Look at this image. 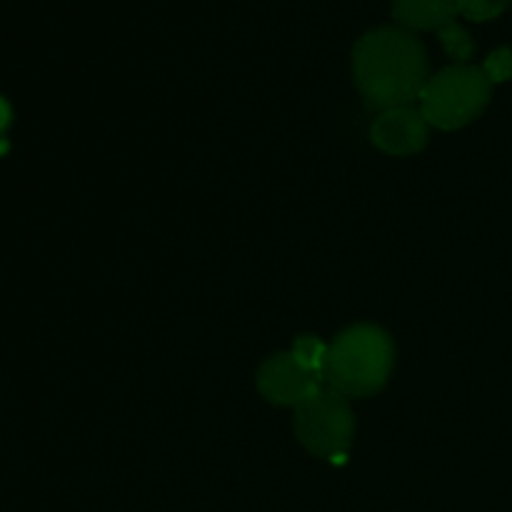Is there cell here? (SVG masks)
Listing matches in <instances>:
<instances>
[{
    "label": "cell",
    "mask_w": 512,
    "mask_h": 512,
    "mask_svg": "<svg viewBox=\"0 0 512 512\" xmlns=\"http://www.w3.org/2000/svg\"><path fill=\"white\" fill-rule=\"evenodd\" d=\"M430 78L423 43L403 28L368 30L353 48V83L378 113L418 103Z\"/></svg>",
    "instance_id": "6da1fadb"
},
{
    "label": "cell",
    "mask_w": 512,
    "mask_h": 512,
    "mask_svg": "<svg viewBox=\"0 0 512 512\" xmlns=\"http://www.w3.org/2000/svg\"><path fill=\"white\" fill-rule=\"evenodd\" d=\"M395 368L393 338L373 323H358L330 343L325 388L343 398H370L380 393Z\"/></svg>",
    "instance_id": "7a4b0ae2"
},
{
    "label": "cell",
    "mask_w": 512,
    "mask_h": 512,
    "mask_svg": "<svg viewBox=\"0 0 512 512\" xmlns=\"http://www.w3.org/2000/svg\"><path fill=\"white\" fill-rule=\"evenodd\" d=\"M493 83L483 68L455 63L430 75L418 98V110L430 128L460 130L485 113Z\"/></svg>",
    "instance_id": "3957f363"
},
{
    "label": "cell",
    "mask_w": 512,
    "mask_h": 512,
    "mask_svg": "<svg viewBox=\"0 0 512 512\" xmlns=\"http://www.w3.org/2000/svg\"><path fill=\"white\" fill-rule=\"evenodd\" d=\"M293 428L300 445L315 458L343 463L353 448L355 415L348 398L323 388L295 408Z\"/></svg>",
    "instance_id": "277c9868"
},
{
    "label": "cell",
    "mask_w": 512,
    "mask_h": 512,
    "mask_svg": "<svg viewBox=\"0 0 512 512\" xmlns=\"http://www.w3.org/2000/svg\"><path fill=\"white\" fill-rule=\"evenodd\" d=\"M255 385L268 403L280 405V408H298L300 403L325 388L323 380L308 373L290 353H278L265 360L260 365Z\"/></svg>",
    "instance_id": "5b68a950"
},
{
    "label": "cell",
    "mask_w": 512,
    "mask_h": 512,
    "mask_svg": "<svg viewBox=\"0 0 512 512\" xmlns=\"http://www.w3.org/2000/svg\"><path fill=\"white\" fill-rule=\"evenodd\" d=\"M430 125L418 110V105H405V108H390L378 113V118L370 125V140L375 148L393 158L415 155L428 145Z\"/></svg>",
    "instance_id": "8992f818"
},
{
    "label": "cell",
    "mask_w": 512,
    "mask_h": 512,
    "mask_svg": "<svg viewBox=\"0 0 512 512\" xmlns=\"http://www.w3.org/2000/svg\"><path fill=\"white\" fill-rule=\"evenodd\" d=\"M393 18L408 33H440L458 18V0H393Z\"/></svg>",
    "instance_id": "52a82bcc"
},
{
    "label": "cell",
    "mask_w": 512,
    "mask_h": 512,
    "mask_svg": "<svg viewBox=\"0 0 512 512\" xmlns=\"http://www.w3.org/2000/svg\"><path fill=\"white\" fill-rule=\"evenodd\" d=\"M328 350H330V345L323 343L320 338H315V335H298L293 343V348H290V355H293V358L298 360V363L303 365L308 373L318 375V378L325 383Z\"/></svg>",
    "instance_id": "ba28073f"
},
{
    "label": "cell",
    "mask_w": 512,
    "mask_h": 512,
    "mask_svg": "<svg viewBox=\"0 0 512 512\" xmlns=\"http://www.w3.org/2000/svg\"><path fill=\"white\" fill-rule=\"evenodd\" d=\"M512 0H458V15L473 23H488L500 18L510 8Z\"/></svg>",
    "instance_id": "9c48e42d"
},
{
    "label": "cell",
    "mask_w": 512,
    "mask_h": 512,
    "mask_svg": "<svg viewBox=\"0 0 512 512\" xmlns=\"http://www.w3.org/2000/svg\"><path fill=\"white\" fill-rule=\"evenodd\" d=\"M438 38L443 40V45H445V50H448L450 58H455L458 63H465V60L473 55V40H470V35L465 33L458 23L445 25V28L438 33Z\"/></svg>",
    "instance_id": "30bf717a"
},
{
    "label": "cell",
    "mask_w": 512,
    "mask_h": 512,
    "mask_svg": "<svg viewBox=\"0 0 512 512\" xmlns=\"http://www.w3.org/2000/svg\"><path fill=\"white\" fill-rule=\"evenodd\" d=\"M485 75H488L490 83H505L512 78V48H498L488 55V60L483 63Z\"/></svg>",
    "instance_id": "8fae6325"
},
{
    "label": "cell",
    "mask_w": 512,
    "mask_h": 512,
    "mask_svg": "<svg viewBox=\"0 0 512 512\" xmlns=\"http://www.w3.org/2000/svg\"><path fill=\"white\" fill-rule=\"evenodd\" d=\"M10 115H13V113H10V105L5 103L3 98H0V135H3L5 128L10 125Z\"/></svg>",
    "instance_id": "7c38bea8"
}]
</instances>
